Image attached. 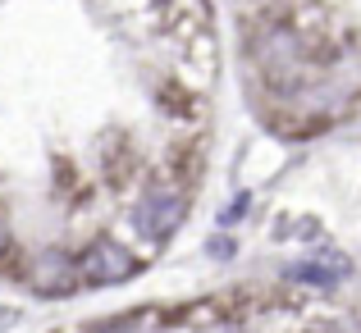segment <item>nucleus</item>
<instances>
[{
	"label": "nucleus",
	"instance_id": "39448f33",
	"mask_svg": "<svg viewBox=\"0 0 361 333\" xmlns=\"http://www.w3.org/2000/svg\"><path fill=\"white\" fill-rule=\"evenodd\" d=\"M5 251H9V228L0 224V256H5Z\"/></svg>",
	"mask_w": 361,
	"mask_h": 333
},
{
	"label": "nucleus",
	"instance_id": "f03ea898",
	"mask_svg": "<svg viewBox=\"0 0 361 333\" xmlns=\"http://www.w3.org/2000/svg\"><path fill=\"white\" fill-rule=\"evenodd\" d=\"M183 224V201L169 192L160 196H147V201L137 206V233L151 237V242H165V237H174V228Z\"/></svg>",
	"mask_w": 361,
	"mask_h": 333
},
{
	"label": "nucleus",
	"instance_id": "f257e3e1",
	"mask_svg": "<svg viewBox=\"0 0 361 333\" xmlns=\"http://www.w3.org/2000/svg\"><path fill=\"white\" fill-rule=\"evenodd\" d=\"M78 274L87 283H101V288H106V283H123V279L137 274V256L119 242H97V246H87V256L78 260Z\"/></svg>",
	"mask_w": 361,
	"mask_h": 333
},
{
	"label": "nucleus",
	"instance_id": "20e7f679",
	"mask_svg": "<svg viewBox=\"0 0 361 333\" xmlns=\"http://www.w3.org/2000/svg\"><path fill=\"white\" fill-rule=\"evenodd\" d=\"M73 274H78V270H73V265L64 260L60 251H46L42 260L32 265V283H37L42 292H69V288H73Z\"/></svg>",
	"mask_w": 361,
	"mask_h": 333
},
{
	"label": "nucleus",
	"instance_id": "7ed1b4c3",
	"mask_svg": "<svg viewBox=\"0 0 361 333\" xmlns=\"http://www.w3.org/2000/svg\"><path fill=\"white\" fill-rule=\"evenodd\" d=\"M283 279L311 283V288H334L338 279H348V260H343V256H311V260L288 265V270H283Z\"/></svg>",
	"mask_w": 361,
	"mask_h": 333
}]
</instances>
